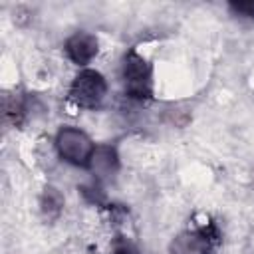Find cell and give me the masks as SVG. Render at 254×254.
Wrapping results in <instances>:
<instances>
[{
  "mask_svg": "<svg viewBox=\"0 0 254 254\" xmlns=\"http://www.w3.org/2000/svg\"><path fill=\"white\" fill-rule=\"evenodd\" d=\"M105 93H107L105 77L95 69H81L69 85V99L83 109L99 107Z\"/></svg>",
  "mask_w": 254,
  "mask_h": 254,
  "instance_id": "3",
  "label": "cell"
},
{
  "mask_svg": "<svg viewBox=\"0 0 254 254\" xmlns=\"http://www.w3.org/2000/svg\"><path fill=\"white\" fill-rule=\"evenodd\" d=\"M89 169L95 173V177L99 181H109L111 177H115V173L119 169L117 151L109 145H97L93 151V157L89 161Z\"/></svg>",
  "mask_w": 254,
  "mask_h": 254,
  "instance_id": "6",
  "label": "cell"
},
{
  "mask_svg": "<svg viewBox=\"0 0 254 254\" xmlns=\"http://www.w3.org/2000/svg\"><path fill=\"white\" fill-rule=\"evenodd\" d=\"M95 147L97 145H93L87 133L75 127H62L56 135V149L60 157L75 167H89Z\"/></svg>",
  "mask_w": 254,
  "mask_h": 254,
  "instance_id": "2",
  "label": "cell"
},
{
  "mask_svg": "<svg viewBox=\"0 0 254 254\" xmlns=\"http://www.w3.org/2000/svg\"><path fill=\"white\" fill-rule=\"evenodd\" d=\"M230 12L242 20L254 22V0H240V2H230L228 4Z\"/></svg>",
  "mask_w": 254,
  "mask_h": 254,
  "instance_id": "8",
  "label": "cell"
},
{
  "mask_svg": "<svg viewBox=\"0 0 254 254\" xmlns=\"http://www.w3.org/2000/svg\"><path fill=\"white\" fill-rule=\"evenodd\" d=\"M214 236L216 234H212L206 226L187 230L173 240L171 252L173 254H210Z\"/></svg>",
  "mask_w": 254,
  "mask_h": 254,
  "instance_id": "4",
  "label": "cell"
},
{
  "mask_svg": "<svg viewBox=\"0 0 254 254\" xmlns=\"http://www.w3.org/2000/svg\"><path fill=\"white\" fill-rule=\"evenodd\" d=\"M111 254H139V250L129 240H119V242H115Z\"/></svg>",
  "mask_w": 254,
  "mask_h": 254,
  "instance_id": "9",
  "label": "cell"
},
{
  "mask_svg": "<svg viewBox=\"0 0 254 254\" xmlns=\"http://www.w3.org/2000/svg\"><path fill=\"white\" fill-rule=\"evenodd\" d=\"M64 50H65V56L73 64L87 65L97 56L99 44H97V38L93 34H89V32H75L73 36L67 38Z\"/></svg>",
  "mask_w": 254,
  "mask_h": 254,
  "instance_id": "5",
  "label": "cell"
},
{
  "mask_svg": "<svg viewBox=\"0 0 254 254\" xmlns=\"http://www.w3.org/2000/svg\"><path fill=\"white\" fill-rule=\"evenodd\" d=\"M40 204H42L44 214L50 216V218H54V216L60 214V210H62V206H64V196L60 194L58 189H54V187H46Z\"/></svg>",
  "mask_w": 254,
  "mask_h": 254,
  "instance_id": "7",
  "label": "cell"
},
{
  "mask_svg": "<svg viewBox=\"0 0 254 254\" xmlns=\"http://www.w3.org/2000/svg\"><path fill=\"white\" fill-rule=\"evenodd\" d=\"M123 83L125 91L133 99H149L153 93V71L149 62L135 50L125 54L123 60Z\"/></svg>",
  "mask_w": 254,
  "mask_h": 254,
  "instance_id": "1",
  "label": "cell"
}]
</instances>
